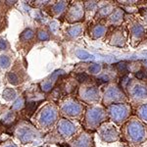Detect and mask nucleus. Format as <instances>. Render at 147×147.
<instances>
[{"label": "nucleus", "mask_w": 147, "mask_h": 147, "mask_svg": "<svg viewBox=\"0 0 147 147\" xmlns=\"http://www.w3.org/2000/svg\"><path fill=\"white\" fill-rule=\"evenodd\" d=\"M124 134L127 140L132 143H141L147 138L146 127L136 118L129 119L125 123Z\"/></svg>", "instance_id": "nucleus-1"}, {"label": "nucleus", "mask_w": 147, "mask_h": 147, "mask_svg": "<svg viewBox=\"0 0 147 147\" xmlns=\"http://www.w3.org/2000/svg\"><path fill=\"white\" fill-rule=\"evenodd\" d=\"M108 114L107 110H105L100 105H91L87 108L84 115V124L88 129L93 130L98 129L99 127L104 124L107 120Z\"/></svg>", "instance_id": "nucleus-2"}, {"label": "nucleus", "mask_w": 147, "mask_h": 147, "mask_svg": "<svg viewBox=\"0 0 147 147\" xmlns=\"http://www.w3.org/2000/svg\"><path fill=\"white\" fill-rule=\"evenodd\" d=\"M131 108L127 103H118L113 104L107 107V114L113 122L116 124H123L125 121L127 120L129 117Z\"/></svg>", "instance_id": "nucleus-3"}, {"label": "nucleus", "mask_w": 147, "mask_h": 147, "mask_svg": "<svg viewBox=\"0 0 147 147\" xmlns=\"http://www.w3.org/2000/svg\"><path fill=\"white\" fill-rule=\"evenodd\" d=\"M127 97L123 92L122 88L117 84H110L104 91L103 103L105 106H110L113 104L124 103L127 101Z\"/></svg>", "instance_id": "nucleus-4"}, {"label": "nucleus", "mask_w": 147, "mask_h": 147, "mask_svg": "<svg viewBox=\"0 0 147 147\" xmlns=\"http://www.w3.org/2000/svg\"><path fill=\"white\" fill-rule=\"evenodd\" d=\"M129 96L136 101H142L147 99V85L142 80H129L127 87Z\"/></svg>", "instance_id": "nucleus-5"}, {"label": "nucleus", "mask_w": 147, "mask_h": 147, "mask_svg": "<svg viewBox=\"0 0 147 147\" xmlns=\"http://www.w3.org/2000/svg\"><path fill=\"white\" fill-rule=\"evenodd\" d=\"M58 118V110L54 105L48 104L45 107L41 110L39 116H38V121L41 127L48 129L51 125H54V123L57 121Z\"/></svg>", "instance_id": "nucleus-6"}, {"label": "nucleus", "mask_w": 147, "mask_h": 147, "mask_svg": "<svg viewBox=\"0 0 147 147\" xmlns=\"http://www.w3.org/2000/svg\"><path fill=\"white\" fill-rule=\"evenodd\" d=\"M61 111L69 117L80 118L84 112V106L75 98H68L61 105Z\"/></svg>", "instance_id": "nucleus-7"}, {"label": "nucleus", "mask_w": 147, "mask_h": 147, "mask_svg": "<svg viewBox=\"0 0 147 147\" xmlns=\"http://www.w3.org/2000/svg\"><path fill=\"white\" fill-rule=\"evenodd\" d=\"M80 97L84 102L95 105V103L98 102L100 98L98 87L94 84H89V82L84 84V86H82L80 89Z\"/></svg>", "instance_id": "nucleus-8"}, {"label": "nucleus", "mask_w": 147, "mask_h": 147, "mask_svg": "<svg viewBox=\"0 0 147 147\" xmlns=\"http://www.w3.org/2000/svg\"><path fill=\"white\" fill-rule=\"evenodd\" d=\"M98 134L100 138L105 142H114L119 139V132L113 124L104 123L98 127Z\"/></svg>", "instance_id": "nucleus-9"}, {"label": "nucleus", "mask_w": 147, "mask_h": 147, "mask_svg": "<svg viewBox=\"0 0 147 147\" xmlns=\"http://www.w3.org/2000/svg\"><path fill=\"white\" fill-rule=\"evenodd\" d=\"M85 15L84 4L82 1H75L68 9L67 19L70 23H77L84 20Z\"/></svg>", "instance_id": "nucleus-10"}, {"label": "nucleus", "mask_w": 147, "mask_h": 147, "mask_svg": "<svg viewBox=\"0 0 147 147\" xmlns=\"http://www.w3.org/2000/svg\"><path fill=\"white\" fill-rule=\"evenodd\" d=\"M57 129H58V132L61 136L70 137L77 131V125L71 122V121L62 119L59 121L58 125H57Z\"/></svg>", "instance_id": "nucleus-11"}, {"label": "nucleus", "mask_w": 147, "mask_h": 147, "mask_svg": "<svg viewBox=\"0 0 147 147\" xmlns=\"http://www.w3.org/2000/svg\"><path fill=\"white\" fill-rule=\"evenodd\" d=\"M18 137L23 143H30V142L35 140L38 136V132L36 129H32L30 127L24 125L21 129H18Z\"/></svg>", "instance_id": "nucleus-12"}, {"label": "nucleus", "mask_w": 147, "mask_h": 147, "mask_svg": "<svg viewBox=\"0 0 147 147\" xmlns=\"http://www.w3.org/2000/svg\"><path fill=\"white\" fill-rule=\"evenodd\" d=\"M71 147H93V138L91 134L84 131L71 143Z\"/></svg>", "instance_id": "nucleus-13"}, {"label": "nucleus", "mask_w": 147, "mask_h": 147, "mask_svg": "<svg viewBox=\"0 0 147 147\" xmlns=\"http://www.w3.org/2000/svg\"><path fill=\"white\" fill-rule=\"evenodd\" d=\"M125 18V12L122 8H116L110 16L107 18L106 24L113 27H119L121 24L124 22Z\"/></svg>", "instance_id": "nucleus-14"}, {"label": "nucleus", "mask_w": 147, "mask_h": 147, "mask_svg": "<svg viewBox=\"0 0 147 147\" xmlns=\"http://www.w3.org/2000/svg\"><path fill=\"white\" fill-rule=\"evenodd\" d=\"M115 7H114V4L112 2H108V3L104 4L101 7H99L98 11L96 12L95 16H94V19L96 21H100L103 20V19H107L111 14L113 13L114 10H115Z\"/></svg>", "instance_id": "nucleus-15"}, {"label": "nucleus", "mask_w": 147, "mask_h": 147, "mask_svg": "<svg viewBox=\"0 0 147 147\" xmlns=\"http://www.w3.org/2000/svg\"><path fill=\"white\" fill-rule=\"evenodd\" d=\"M109 43H110L111 45L118 46V47L125 46V34H124V32H123V30H116L115 32H113L112 34L110 35V38H109Z\"/></svg>", "instance_id": "nucleus-16"}, {"label": "nucleus", "mask_w": 147, "mask_h": 147, "mask_svg": "<svg viewBox=\"0 0 147 147\" xmlns=\"http://www.w3.org/2000/svg\"><path fill=\"white\" fill-rule=\"evenodd\" d=\"M63 71H56L54 72L52 75L49 77V79H47L46 80H44L43 82H41L40 86H41V89L43 90L44 92H49L53 88L54 86V84L56 82V80H58V77H60L61 75H63Z\"/></svg>", "instance_id": "nucleus-17"}, {"label": "nucleus", "mask_w": 147, "mask_h": 147, "mask_svg": "<svg viewBox=\"0 0 147 147\" xmlns=\"http://www.w3.org/2000/svg\"><path fill=\"white\" fill-rule=\"evenodd\" d=\"M107 32V27L100 24H96V25L91 26L89 28V36L92 39H98L103 37Z\"/></svg>", "instance_id": "nucleus-18"}, {"label": "nucleus", "mask_w": 147, "mask_h": 147, "mask_svg": "<svg viewBox=\"0 0 147 147\" xmlns=\"http://www.w3.org/2000/svg\"><path fill=\"white\" fill-rule=\"evenodd\" d=\"M129 32H130V36H131L132 39L139 40L145 35V28L142 27L140 24L134 23L129 28Z\"/></svg>", "instance_id": "nucleus-19"}, {"label": "nucleus", "mask_w": 147, "mask_h": 147, "mask_svg": "<svg viewBox=\"0 0 147 147\" xmlns=\"http://www.w3.org/2000/svg\"><path fill=\"white\" fill-rule=\"evenodd\" d=\"M84 25H82V24H76V25H73L68 28V30H66V34L71 38H76V37L80 36L84 32Z\"/></svg>", "instance_id": "nucleus-20"}, {"label": "nucleus", "mask_w": 147, "mask_h": 147, "mask_svg": "<svg viewBox=\"0 0 147 147\" xmlns=\"http://www.w3.org/2000/svg\"><path fill=\"white\" fill-rule=\"evenodd\" d=\"M84 9L86 13H92L95 16L96 12L99 9V2L98 1H84Z\"/></svg>", "instance_id": "nucleus-21"}, {"label": "nucleus", "mask_w": 147, "mask_h": 147, "mask_svg": "<svg viewBox=\"0 0 147 147\" xmlns=\"http://www.w3.org/2000/svg\"><path fill=\"white\" fill-rule=\"evenodd\" d=\"M68 7V2L67 1H59L55 3L52 7V12L55 15H61L64 11L67 9Z\"/></svg>", "instance_id": "nucleus-22"}, {"label": "nucleus", "mask_w": 147, "mask_h": 147, "mask_svg": "<svg viewBox=\"0 0 147 147\" xmlns=\"http://www.w3.org/2000/svg\"><path fill=\"white\" fill-rule=\"evenodd\" d=\"M136 115L139 118V120H141L142 122L147 124V103L139 105L136 109Z\"/></svg>", "instance_id": "nucleus-23"}, {"label": "nucleus", "mask_w": 147, "mask_h": 147, "mask_svg": "<svg viewBox=\"0 0 147 147\" xmlns=\"http://www.w3.org/2000/svg\"><path fill=\"white\" fill-rule=\"evenodd\" d=\"M116 69L119 73L122 74L123 76L125 75H127L129 73V62H125V61H123V62H120V63H117L115 65Z\"/></svg>", "instance_id": "nucleus-24"}, {"label": "nucleus", "mask_w": 147, "mask_h": 147, "mask_svg": "<svg viewBox=\"0 0 147 147\" xmlns=\"http://www.w3.org/2000/svg\"><path fill=\"white\" fill-rule=\"evenodd\" d=\"M34 37V30H30V28H27V30H24L22 32L20 38H21V40H23V41H28V40H32Z\"/></svg>", "instance_id": "nucleus-25"}, {"label": "nucleus", "mask_w": 147, "mask_h": 147, "mask_svg": "<svg viewBox=\"0 0 147 147\" xmlns=\"http://www.w3.org/2000/svg\"><path fill=\"white\" fill-rule=\"evenodd\" d=\"M76 80L80 82H82V84H88V82H91V78L89 77L87 74L85 73H79L76 75Z\"/></svg>", "instance_id": "nucleus-26"}, {"label": "nucleus", "mask_w": 147, "mask_h": 147, "mask_svg": "<svg viewBox=\"0 0 147 147\" xmlns=\"http://www.w3.org/2000/svg\"><path fill=\"white\" fill-rule=\"evenodd\" d=\"M16 96H17V93H16V91L14 90L13 88H6L5 90L3 91V97L8 101L15 99Z\"/></svg>", "instance_id": "nucleus-27"}, {"label": "nucleus", "mask_w": 147, "mask_h": 147, "mask_svg": "<svg viewBox=\"0 0 147 147\" xmlns=\"http://www.w3.org/2000/svg\"><path fill=\"white\" fill-rule=\"evenodd\" d=\"M7 80H8L9 82L12 84L17 85V84H20V78H19V76L17 75V74L14 73V72L8 73V75H7Z\"/></svg>", "instance_id": "nucleus-28"}, {"label": "nucleus", "mask_w": 147, "mask_h": 147, "mask_svg": "<svg viewBox=\"0 0 147 147\" xmlns=\"http://www.w3.org/2000/svg\"><path fill=\"white\" fill-rule=\"evenodd\" d=\"M102 71V66L99 64H90L88 67V73L91 75H99Z\"/></svg>", "instance_id": "nucleus-29"}, {"label": "nucleus", "mask_w": 147, "mask_h": 147, "mask_svg": "<svg viewBox=\"0 0 147 147\" xmlns=\"http://www.w3.org/2000/svg\"><path fill=\"white\" fill-rule=\"evenodd\" d=\"M10 58L6 55L0 56V68L2 69H7L10 66Z\"/></svg>", "instance_id": "nucleus-30"}, {"label": "nucleus", "mask_w": 147, "mask_h": 147, "mask_svg": "<svg viewBox=\"0 0 147 147\" xmlns=\"http://www.w3.org/2000/svg\"><path fill=\"white\" fill-rule=\"evenodd\" d=\"M37 38H38V40H40V41H46V40H48L50 38V35H49V34L46 30H39L38 32H37Z\"/></svg>", "instance_id": "nucleus-31"}, {"label": "nucleus", "mask_w": 147, "mask_h": 147, "mask_svg": "<svg viewBox=\"0 0 147 147\" xmlns=\"http://www.w3.org/2000/svg\"><path fill=\"white\" fill-rule=\"evenodd\" d=\"M14 120H15V113H14V112H8L7 114L4 115L2 122H3L4 124L8 125V124H11Z\"/></svg>", "instance_id": "nucleus-32"}, {"label": "nucleus", "mask_w": 147, "mask_h": 147, "mask_svg": "<svg viewBox=\"0 0 147 147\" xmlns=\"http://www.w3.org/2000/svg\"><path fill=\"white\" fill-rule=\"evenodd\" d=\"M24 105H25V99H24V97H20V98L17 99V101L13 104L12 109H13V110H16V111L21 110V109L24 107Z\"/></svg>", "instance_id": "nucleus-33"}, {"label": "nucleus", "mask_w": 147, "mask_h": 147, "mask_svg": "<svg viewBox=\"0 0 147 147\" xmlns=\"http://www.w3.org/2000/svg\"><path fill=\"white\" fill-rule=\"evenodd\" d=\"M76 54H77V56L79 57L80 59H82V60H87V59L92 58V56L90 54L87 53V52L84 50H78L76 52Z\"/></svg>", "instance_id": "nucleus-34"}, {"label": "nucleus", "mask_w": 147, "mask_h": 147, "mask_svg": "<svg viewBox=\"0 0 147 147\" xmlns=\"http://www.w3.org/2000/svg\"><path fill=\"white\" fill-rule=\"evenodd\" d=\"M8 47L9 44L6 41V39H4L3 37H0V50H6Z\"/></svg>", "instance_id": "nucleus-35"}, {"label": "nucleus", "mask_w": 147, "mask_h": 147, "mask_svg": "<svg viewBox=\"0 0 147 147\" xmlns=\"http://www.w3.org/2000/svg\"><path fill=\"white\" fill-rule=\"evenodd\" d=\"M143 18H144V20L146 21V23H147V9H146V10H144V12H143Z\"/></svg>", "instance_id": "nucleus-36"}, {"label": "nucleus", "mask_w": 147, "mask_h": 147, "mask_svg": "<svg viewBox=\"0 0 147 147\" xmlns=\"http://www.w3.org/2000/svg\"><path fill=\"white\" fill-rule=\"evenodd\" d=\"M3 147H17L15 145V144H13V143H8V144H6L5 146H3Z\"/></svg>", "instance_id": "nucleus-37"}, {"label": "nucleus", "mask_w": 147, "mask_h": 147, "mask_svg": "<svg viewBox=\"0 0 147 147\" xmlns=\"http://www.w3.org/2000/svg\"><path fill=\"white\" fill-rule=\"evenodd\" d=\"M43 147H48V146H43Z\"/></svg>", "instance_id": "nucleus-38"}]
</instances>
